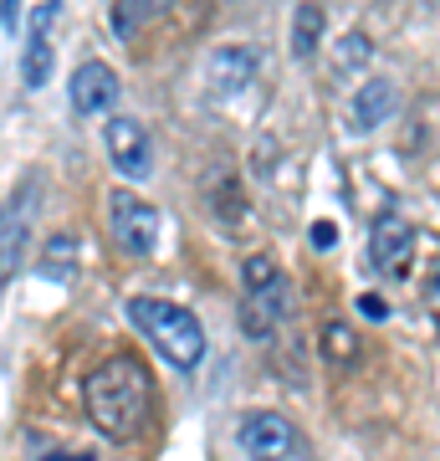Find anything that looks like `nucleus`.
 <instances>
[{
    "label": "nucleus",
    "instance_id": "obj_1",
    "mask_svg": "<svg viewBox=\"0 0 440 461\" xmlns=\"http://www.w3.org/2000/svg\"><path fill=\"white\" fill-rule=\"evenodd\" d=\"M82 405H87V420L113 436V441H129L139 436L148 420V405H154V384H148V369L129 354H113L103 359L93 375L82 379Z\"/></svg>",
    "mask_w": 440,
    "mask_h": 461
},
{
    "label": "nucleus",
    "instance_id": "obj_2",
    "mask_svg": "<svg viewBox=\"0 0 440 461\" xmlns=\"http://www.w3.org/2000/svg\"><path fill=\"white\" fill-rule=\"evenodd\" d=\"M129 323L159 348L175 369H195L205 359V329L195 313H184L180 303L164 297H129Z\"/></svg>",
    "mask_w": 440,
    "mask_h": 461
},
{
    "label": "nucleus",
    "instance_id": "obj_3",
    "mask_svg": "<svg viewBox=\"0 0 440 461\" xmlns=\"http://www.w3.org/2000/svg\"><path fill=\"white\" fill-rule=\"evenodd\" d=\"M246 277V297H241V318L251 339H272V323L292 313V282L272 257H246L241 267Z\"/></svg>",
    "mask_w": 440,
    "mask_h": 461
},
{
    "label": "nucleus",
    "instance_id": "obj_4",
    "mask_svg": "<svg viewBox=\"0 0 440 461\" xmlns=\"http://www.w3.org/2000/svg\"><path fill=\"white\" fill-rule=\"evenodd\" d=\"M236 446H241L246 461H292L302 451V436H297V426L287 415L256 411L236 426Z\"/></svg>",
    "mask_w": 440,
    "mask_h": 461
},
{
    "label": "nucleus",
    "instance_id": "obj_5",
    "mask_svg": "<svg viewBox=\"0 0 440 461\" xmlns=\"http://www.w3.org/2000/svg\"><path fill=\"white\" fill-rule=\"evenodd\" d=\"M108 226H113V241L129 257H148L159 247V211L148 200H139L133 190H113L108 195Z\"/></svg>",
    "mask_w": 440,
    "mask_h": 461
},
{
    "label": "nucleus",
    "instance_id": "obj_6",
    "mask_svg": "<svg viewBox=\"0 0 440 461\" xmlns=\"http://www.w3.org/2000/svg\"><path fill=\"white\" fill-rule=\"evenodd\" d=\"M103 144H108V159H113L118 175L148 180V169H154V144H148V129L139 123V118L113 113L108 123H103Z\"/></svg>",
    "mask_w": 440,
    "mask_h": 461
},
{
    "label": "nucleus",
    "instance_id": "obj_7",
    "mask_svg": "<svg viewBox=\"0 0 440 461\" xmlns=\"http://www.w3.org/2000/svg\"><path fill=\"white\" fill-rule=\"evenodd\" d=\"M369 262L384 277H409V267H415V226L405 215L384 211L374 221V230H369Z\"/></svg>",
    "mask_w": 440,
    "mask_h": 461
},
{
    "label": "nucleus",
    "instance_id": "obj_8",
    "mask_svg": "<svg viewBox=\"0 0 440 461\" xmlns=\"http://www.w3.org/2000/svg\"><path fill=\"white\" fill-rule=\"evenodd\" d=\"M57 21H62V0H41L31 11V21H26V36H21V77H26V87H47Z\"/></svg>",
    "mask_w": 440,
    "mask_h": 461
},
{
    "label": "nucleus",
    "instance_id": "obj_9",
    "mask_svg": "<svg viewBox=\"0 0 440 461\" xmlns=\"http://www.w3.org/2000/svg\"><path fill=\"white\" fill-rule=\"evenodd\" d=\"M67 93H72V108H77L82 118H113V103H118V72L108 62H82L77 72H72V83H67Z\"/></svg>",
    "mask_w": 440,
    "mask_h": 461
},
{
    "label": "nucleus",
    "instance_id": "obj_10",
    "mask_svg": "<svg viewBox=\"0 0 440 461\" xmlns=\"http://www.w3.org/2000/svg\"><path fill=\"white\" fill-rule=\"evenodd\" d=\"M205 77H211L215 98H236V93H246V87L261 77V57L251 47H226V51H215L211 57Z\"/></svg>",
    "mask_w": 440,
    "mask_h": 461
},
{
    "label": "nucleus",
    "instance_id": "obj_11",
    "mask_svg": "<svg viewBox=\"0 0 440 461\" xmlns=\"http://www.w3.org/2000/svg\"><path fill=\"white\" fill-rule=\"evenodd\" d=\"M390 113H394V83L390 77H369V83L354 93V103H348V129L354 133H374Z\"/></svg>",
    "mask_w": 440,
    "mask_h": 461
},
{
    "label": "nucleus",
    "instance_id": "obj_12",
    "mask_svg": "<svg viewBox=\"0 0 440 461\" xmlns=\"http://www.w3.org/2000/svg\"><path fill=\"white\" fill-rule=\"evenodd\" d=\"M21 241H26V195H11V205H5V241H0V272H5V282L16 277L21 267Z\"/></svg>",
    "mask_w": 440,
    "mask_h": 461
},
{
    "label": "nucleus",
    "instance_id": "obj_13",
    "mask_svg": "<svg viewBox=\"0 0 440 461\" xmlns=\"http://www.w3.org/2000/svg\"><path fill=\"white\" fill-rule=\"evenodd\" d=\"M323 5H312V0H302L292 11V57L297 62H308L312 51H318V41H323Z\"/></svg>",
    "mask_w": 440,
    "mask_h": 461
},
{
    "label": "nucleus",
    "instance_id": "obj_14",
    "mask_svg": "<svg viewBox=\"0 0 440 461\" xmlns=\"http://www.w3.org/2000/svg\"><path fill=\"white\" fill-rule=\"evenodd\" d=\"M41 277H47V282H72V277H77V241H72V236H51V241H47Z\"/></svg>",
    "mask_w": 440,
    "mask_h": 461
},
{
    "label": "nucleus",
    "instance_id": "obj_15",
    "mask_svg": "<svg viewBox=\"0 0 440 461\" xmlns=\"http://www.w3.org/2000/svg\"><path fill=\"white\" fill-rule=\"evenodd\" d=\"M359 354V333H354V323L348 318H328L323 323V359L328 364H348Z\"/></svg>",
    "mask_w": 440,
    "mask_h": 461
},
{
    "label": "nucleus",
    "instance_id": "obj_16",
    "mask_svg": "<svg viewBox=\"0 0 440 461\" xmlns=\"http://www.w3.org/2000/svg\"><path fill=\"white\" fill-rule=\"evenodd\" d=\"M369 57H374V47H369V36H364V32H348V36L338 41V51H333L338 72H359V67L369 62Z\"/></svg>",
    "mask_w": 440,
    "mask_h": 461
},
{
    "label": "nucleus",
    "instance_id": "obj_17",
    "mask_svg": "<svg viewBox=\"0 0 440 461\" xmlns=\"http://www.w3.org/2000/svg\"><path fill=\"white\" fill-rule=\"evenodd\" d=\"M144 5H148V0H118V5H113V36H118V41H133V36H139Z\"/></svg>",
    "mask_w": 440,
    "mask_h": 461
},
{
    "label": "nucleus",
    "instance_id": "obj_18",
    "mask_svg": "<svg viewBox=\"0 0 440 461\" xmlns=\"http://www.w3.org/2000/svg\"><path fill=\"white\" fill-rule=\"evenodd\" d=\"M425 303H430V313L440 318V262H436V272H430V282H425Z\"/></svg>",
    "mask_w": 440,
    "mask_h": 461
},
{
    "label": "nucleus",
    "instance_id": "obj_19",
    "mask_svg": "<svg viewBox=\"0 0 440 461\" xmlns=\"http://www.w3.org/2000/svg\"><path fill=\"white\" fill-rule=\"evenodd\" d=\"M21 0H5V36H21Z\"/></svg>",
    "mask_w": 440,
    "mask_h": 461
},
{
    "label": "nucleus",
    "instance_id": "obj_20",
    "mask_svg": "<svg viewBox=\"0 0 440 461\" xmlns=\"http://www.w3.org/2000/svg\"><path fill=\"white\" fill-rule=\"evenodd\" d=\"M359 313H364V318H384V297H374V293L359 297Z\"/></svg>",
    "mask_w": 440,
    "mask_h": 461
},
{
    "label": "nucleus",
    "instance_id": "obj_21",
    "mask_svg": "<svg viewBox=\"0 0 440 461\" xmlns=\"http://www.w3.org/2000/svg\"><path fill=\"white\" fill-rule=\"evenodd\" d=\"M312 236H318V241H312V247H333V226H328V221H318V226H312Z\"/></svg>",
    "mask_w": 440,
    "mask_h": 461
},
{
    "label": "nucleus",
    "instance_id": "obj_22",
    "mask_svg": "<svg viewBox=\"0 0 440 461\" xmlns=\"http://www.w3.org/2000/svg\"><path fill=\"white\" fill-rule=\"evenodd\" d=\"M47 461H93V456H67V451H51Z\"/></svg>",
    "mask_w": 440,
    "mask_h": 461
},
{
    "label": "nucleus",
    "instance_id": "obj_23",
    "mask_svg": "<svg viewBox=\"0 0 440 461\" xmlns=\"http://www.w3.org/2000/svg\"><path fill=\"white\" fill-rule=\"evenodd\" d=\"M148 5H154V11H169V5H175V0H148Z\"/></svg>",
    "mask_w": 440,
    "mask_h": 461
}]
</instances>
